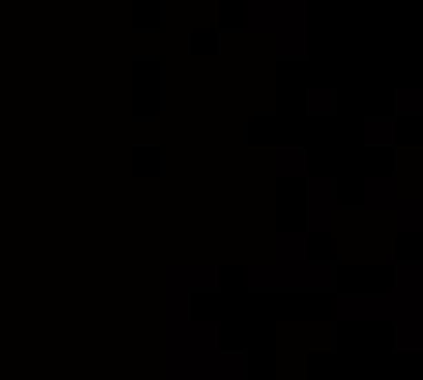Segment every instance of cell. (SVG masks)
Segmentation results:
<instances>
[{"mask_svg": "<svg viewBox=\"0 0 423 380\" xmlns=\"http://www.w3.org/2000/svg\"><path fill=\"white\" fill-rule=\"evenodd\" d=\"M223 325L186 319L175 333H161V380H212L223 351Z\"/></svg>", "mask_w": 423, "mask_h": 380, "instance_id": "6da1fadb", "label": "cell"}, {"mask_svg": "<svg viewBox=\"0 0 423 380\" xmlns=\"http://www.w3.org/2000/svg\"><path fill=\"white\" fill-rule=\"evenodd\" d=\"M398 303L391 293L380 289H351V293H336L332 300V314L343 325H373V322H391Z\"/></svg>", "mask_w": 423, "mask_h": 380, "instance_id": "7a4b0ae2", "label": "cell"}, {"mask_svg": "<svg viewBox=\"0 0 423 380\" xmlns=\"http://www.w3.org/2000/svg\"><path fill=\"white\" fill-rule=\"evenodd\" d=\"M190 300L194 296L179 285V278L172 274V263H164L161 267V333H175L190 319Z\"/></svg>", "mask_w": 423, "mask_h": 380, "instance_id": "3957f363", "label": "cell"}, {"mask_svg": "<svg viewBox=\"0 0 423 380\" xmlns=\"http://www.w3.org/2000/svg\"><path fill=\"white\" fill-rule=\"evenodd\" d=\"M340 278L332 263H299L296 271H288V293L296 296H317V293H336Z\"/></svg>", "mask_w": 423, "mask_h": 380, "instance_id": "277c9868", "label": "cell"}, {"mask_svg": "<svg viewBox=\"0 0 423 380\" xmlns=\"http://www.w3.org/2000/svg\"><path fill=\"white\" fill-rule=\"evenodd\" d=\"M172 274L179 278V285H183L190 296H201V293L212 296L223 289L219 263H172Z\"/></svg>", "mask_w": 423, "mask_h": 380, "instance_id": "5b68a950", "label": "cell"}, {"mask_svg": "<svg viewBox=\"0 0 423 380\" xmlns=\"http://www.w3.org/2000/svg\"><path fill=\"white\" fill-rule=\"evenodd\" d=\"M391 325H394V351L416 354L423 348V307H398Z\"/></svg>", "mask_w": 423, "mask_h": 380, "instance_id": "8992f818", "label": "cell"}, {"mask_svg": "<svg viewBox=\"0 0 423 380\" xmlns=\"http://www.w3.org/2000/svg\"><path fill=\"white\" fill-rule=\"evenodd\" d=\"M391 296L398 307H423V263H398L394 267Z\"/></svg>", "mask_w": 423, "mask_h": 380, "instance_id": "52a82bcc", "label": "cell"}, {"mask_svg": "<svg viewBox=\"0 0 423 380\" xmlns=\"http://www.w3.org/2000/svg\"><path fill=\"white\" fill-rule=\"evenodd\" d=\"M245 285L248 293L255 296H277V293H288V271L281 263H252L245 271Z\"/></svg>", "mask_w": 423, "mask_h": 380, "instance_id": "ba28073f", "label": "cell"}, {"mask_svg": "<svg viewBox=\"0 0 423 380\" xmlns=\"http://www.w3.org/2000/svg\"><path fill=\"white\" fill-rule=\"evenodd\" d=\"M212 380H252V354L245 348L219 351V362H215V377Z\"/></svg>", "mask_w": 423, "mask_h": 380, "instance_id": "9c48e42d", "label": "cell"}, {"mask_svg": "<svg viewBox=\"0 0 423 380\" xmlns=\"http://www.w3.org/2000/svg\"><path fill=\"white\" fill-rule=\"evenodd\" d=\"M328 187L332 183H314V198H311V231L314 234H328L332 231V205H328Z\"/></svg>", "mask_w": 423, "mask_h": 380, "instance_id": "30bf717a", "label": "cell"}, {"mask_svg": "<svg viewBox=\"0 0 423 380\" xmlns=\"http://www.w3.org/2000/svg\"><path fill=\"white\" fill-rule=\"evenodd\" d=\"M277 263L285 271H296L299 263H306V238H299V234H281L277 238Z\"/></svg>", "mask_w": 423, "mask_h": 380, "instance_id": "8fae6325", "label": "cell"}, {"mask_svg": "<svg viewBox=\"0 0 423 380\" xmlns=\"http://www.w3.org/2000/svg\"><path fill=\"white\" fill-rule=\"evenodd\" d=\"M420 216H423L420 209H402V212H398V231H402V234H405V231H409V234H416L420 227H423V220H420Z\"/></svg>", "mask_w": 423, "mask_h": 380, "instance_id": "7c38bea8", "label": "cell"}, {"mask_svg": "<svg viewBox=\"0 0 423 380\" xmlns=\"http://www.w3.org/2000/svg\"><path fill=\"white\" fill-rule=\"evenodd\" d=\"M368 198H373V201H387L391 198V183H368Z\"/></svg>", "mask_w": 423, "mask_h": 380, "instance_id": "4fadbf2b", "label": "cell"}]
</instances>
